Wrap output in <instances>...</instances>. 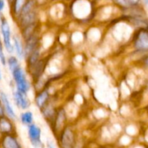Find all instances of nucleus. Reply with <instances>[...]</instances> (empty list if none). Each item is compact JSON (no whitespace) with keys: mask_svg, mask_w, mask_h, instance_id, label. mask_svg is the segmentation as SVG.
<instances>
[{"mask_svg":"<svg viewBox=\"0 0 148 148\" xmlns=\"http://www.w3.org/2000/svg\"><path fill=\"white\" fill-rule=\"evenodd\" d=\"M48 96L49 95H48L47 91H43L38 95L36 98V104L38 108H42L44 106L45 103L48 99Z\"/></svg>","mask_w":148,"mask_h":148,"instance_id":"obj_13","label":"nucleus"},{"mask_svg":"<svg viewBox=\"0 0 148 148\" xmlns=\"http://www.w3.org/2000/svg\"><path fill=\"white\" fill-rule=\"evenodd\" d=\"M145 63H146V64L148 65V57L147 58V59H146V61H145Z\"/></svg>","mask_w":148,"mask_h":148,"instance_id":"obj_20","label":"nucleus"},{"mask_svg":"<svg viewBox=\"0 0 148 148\" xmlns=\"http://www.w3.org/2000/svg\"><path fill=\"white\" fill-rule=\"evenodd\" d=\"M0 99H1V102L2 103L3 106H4L6 114H7V116L10 119H14L16 118L15 113H14V109L12 108V106L10 101H9L8 97L7 96V95L4 92H0Z\"/></svg>","mask_w":148,"mask_h":148,"instance_id":"obj_7","label":"nucleus"},{"mask_svg":"<svg viewBox=\"0 0 148 148\" xmlns=\"http://www.w3.org/2000/svg\"><path fill=\"white\" fill-rule=\"evenodd\" d=\"M1 79V70H0V79Z\"/></svg>","mask_w":148,"mask_h":148,"instance_id":"obj_21","label":"nucleus"},{"mask_svg":"<svg viewBox=\"0 0 148 148\" xmlns=\"http://www.w3.org/2000/svg\"><path fill=\"white\" fill-rule=\"evenodd\" d=\"M1 31L3 36V42L4 47L8 53H13L14 46L12 43L11 40V30L10 25L5 18L1 19Z\"/></svg>","mask_w":148,"mask_h":148,"instance_id":"obj_2","label":"nucleus"},{"mask_svg":"<svg viewBox=\"0 0 148 148\" xmlns=\"http://www.w3.org/2000/svg\"><path fill=\"white\" fill-rule=\"evenodd\" d=\"M13 130L11 121L5 116L0 118V132L4 134H10Z\"/></svg>","mask_w":148,"mask_h":148,"instance_id":"obj_8","label":"nucleus"},{"mask_svg":"<svg viewBox=\"0 0 148 148\" xmlns=\"http://www.w3.org/2000/svg\"><path fill=\"white\" fill-rule=\"evenodd\" d=\"M13 43H13V46H14V49H15L17 57L19 59H23L25 55V50L23 49L21 40H20L18 37L14 36V38H13Z\"/></svg>","mask_w":148,"mask_h":148,"instance_id":"obj_10","label":"nucleus"},{"mask_svg":"<svg viewBox=\"0 0 148 148\" xmlns=\"http://www.w3.org/2000/svg\"><path fill=\"white\" fill-rule=\"evenodd\" d=\"M0 61H1V64L3 65H5L6 64V58L5 56H4V51H3V46L2 44H1V42L0 40Z\"/></svg>","mask_w":148,"mask_h":148,"instance_id":"obj_15","label":"nucleus"},{"mask_svg":"<svg viewBox=\"0 0 148 148\" xmlns=\"http://www.w3.org/2000/svg\"><path fill=\"white\" fill-rule=\"evenodd\" d=\"M28 136L33 147H39L41 145V130L36 124L28 126Z\"/></svg>","mask_w":148,"mask_h":148,"instance_id":"obj_3","label":"nucleus"},{"mask_svg":"<svg viewBox=\"0 0 148 148\" xmlns=\"http://www.w3.org/2000/svg\"><path fill=\"white\" fill-rule=\"evenodd\" d=\"M33 120V113L31 111H25L22 113L20 115V121L25 125H30L32 124Z\"/></svg>","mask_w":148,"mask_h":148,"instance_id":"obj_11","label":"nucleus"},{"mask_svg":"<svg viewBox=\"0 0 148 148\" xmlns=\"http://www.w3.org/2000/svg\"><path fill=\"white\" fill-rule=\"evenodd\" d=\"M27 0H13L12 10L15 14H20L23 6L26 3Z\"/></svg>","mask_w":148,"mask_h":148,"instance_id":"obj_12","label":"nucleus"},{"mask_svg":"<svg viewBox=\"0 0 148 148\" xmlns=\"http://www.w3.org/2000/svg\"><path fill=\"white\" fill-rule=\"evenodd\" d=\"M4 6H5L4 0H0V12H1L3 10H4Z\"/></svg>","mask_w":148,"mask_h":148,"instance_id":"obj_17","label":"nucleus"},{"mask_svg":"<svg viewBox=\"0 0 148 148\" xmlns=\"http://www.w3.org/2000/svg\"><path fill=\"white\" fill-rule=\"evenodd\" d=\"M13 97H14V102L18 108L23 110H25L30 106V102L27 98L26 94L23 93L17 90L13 93Z\"/></svg>","mask_w":148,"mask_h":148,"instance_id":"obj_4","label":"nucleus"},{"mask_svg":"<svg viewBox=\"0 0 148 148\" xmlns=\"http://www.w3.org/2000/svg\"><path fill=\"white\" fill-rule=\"evenodd\" d=\"M48 147L49 148H56L51 143H48Z\"/></svg>","mask_w":148,"mask_h":148,"instance_id":"obj_18","label":"nucleus"},{"mask_svg":"<svg viewBox=\"0 0 148 148\" xmlns=\"http://www.w3.org/2000/svg\"></svg>","mask_w":148,"mask_h":148,"instance_id":"obj_22","label":"nucleus"},{"mask_svg":"<svg viewBox=\"0 0 148 148\" xmlns=\"http://www.w3.org/2000/svg\"><path fill=\"white\" fill-rule=\"evenodd\" d=\"M61 143L63 148H73L75 143L74 134L70 129L67 128L64 131L61 138Z\"/></svg>","mask_w":148,"mask_h":148,"instance_id":"obj_6","label":"nucleus"},{"mask_svg":"<svg viewBox=\"0 0 148 148\" xmlns=\"http://www.w3.org/2000/svg\"><path fill=\"white\" fill-rule=\"evenodd\" d=\"M134 46L138 50H148V32L139 33L134 40Z\"/></svg>","mask_w":148,"mask_h":148,"instance_id":"obj_5","label":"nucleus"},{"mask_svg":"<svg viewBox=\"0 0 148 148\" xmlns=\"http://www.w3.org/2000/svg\"><path fill=\"white\" fill-rule=\"evenodd\" d=\"M143 1H144V2L145 3V4L148 5V0H143Z\"/></svg>","mask_w":148,"mask_h":148,"instance_id":"obj_19","label":"nucleus"},{"mask_svg":"<svg viewBox=\"0 0 148 148\" xmlns=\"http://www.w3.org/2000/svg\"><path fill=\"white\" fill-rule=\"evenodd\" d=\"M7 64H8L9 66V68H10L11 72H12V71L14 70L16 68L20 66L18 60H17V59L15 57V56H10V57L7 59Z\"/></svg>","mask_w":148,"mask_h":148,"instance_id":"obj_14","label":"nucleus"},{"mask_svg":"<svg viewBox=\"0 0 148 148\" xmlns=\"http://www.w3.org/2000/svg\"><path fill=\"white\" fill-rule=\"evenodd\" d=\"M13 79L15 82L17 90L23 93L27 94L30 90V83L26 77V75L23 68L20 66L16 68L12 72Z\"/></svg>","mask_w":148,"mask_h":148,"instance_id":"obj_1","label":"nucleus"},{"mask_svg":"<svg viewBox=\"0 0 148 148\" xmlns=\"http://www.w3.org/2000/svg\"><path fill=\"white\" fill-rule=\"evenodd\" d=\"M4 113H5V111H4V106H3L2 103L0 101V118L2 116H4Z\"/></svg>","mask_w":148,"mask_h":148,"instance_id":"obj_16","label":"nucleus"},{"mask_svg":"<svg viewBox=\"0 0 148 148\" xmlns=\"http://www.w3.org/2000/svg\"><path fill=\"white\" fill-rule=\"evenodd\" d=\"M3 148H21L17 139L10 134H6L2 140Z\"/></svg>","mask_w":148,"mask_h":148,"instance_id":"obj_9","label":"nucleus"}]
</instances>
